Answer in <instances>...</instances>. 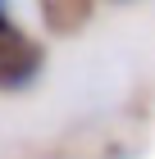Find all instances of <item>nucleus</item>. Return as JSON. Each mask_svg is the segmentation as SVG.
Returning <instances> with one entry per match:
<instances>
[{
    "mask_svg": "<svg viewBox=\"0 0 155 159\" xmlns=\"http://www.w3.org/2000/svg\"><path fill=\"white\" fill-rule=\"evenodd\" d=\"M46 73V46L32 27L14 14L9 0H0V96H23Z\"/></svg>",
    "mask_w": 155,
    "mask_h": 159,
    "instance_id": "f257e3e1",
    "label": "nucleus"
},
{
    "mask_svg": "<svg viewBox=\"0 0 155 159\" xmlns=\"http://www.w3.org/2000/svg\"><path fill=\"white\" fill-rule=\"evenodd\" d=\"M41 27L50 37H78L96 14V0H36Z\"/></svg>",
    "mask_w": 155,
    "mask_h": 159,
    "instance_id": "f03ea898",
    "label": "nucleus"
},
{
    "mask_svg": "<svg viewBox=\"0 0 155 159\" xmlns=\"http://www.w3.org/2000/svg\"><path fill=\"white\" fill-rule=\"evenodd\" d=\"M114 5H132V0H114Z\"/></svg>",
    "mask_w": 155,
    "mask_h": 159,
    "instance_id": "7ed1b4c3",
    "label": "nucleus"
}]
</instances>
